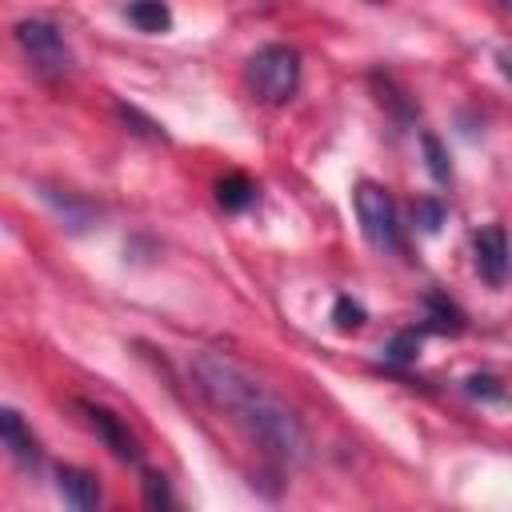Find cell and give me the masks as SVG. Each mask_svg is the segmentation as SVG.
<instances>
[{
	"label": "cell",
	"mask_w": 512,
	"mask_h": 512,
	"mask_svg": "<svg viewBox=\"0 0 512 512\" xmlns=\"http://www.w3.org/2000/svg\"><path fill=\"white\" fill-rule=\"evenodd\" d=\"M72 404H76V412L84 416V424L96 432V440H100L116 460L140 464V440L132 436V428H128L124 416H116L112 408H104V404H96V400H72Z\"/></svg>",
	"instance_id": "5"
},
{
	"label": "cell",
	"mask_w": 512,
	"mask_h": 512,
	"mask_svg": "<svg viewBox=\"0 0 512 512\" xmlns=\"http://www.w3.org/2000/svg\"><path fill=\"white\" fill-rule=\"evenodd\" d=\"M16 44L24 48V56L32 60V68L48 80H60L72 72V48L64 40V32L44 20V16H28L16 24Z\"/></svg>",
	"instance_id": "4"
},
{
	"label": "cell",
	"mask_w": 512,
	"mask_h": 512,
	"mask_svg": "<svg viewBox=\"0 0 512 512\" xmlns=\"http://www.w3.org/2000/svg\"><path fill=\"white\" fill-rule=\"evenodd\" d=\"M420 148H424V156H428L432 180H436V184H452V164H448V152H444L440 136H436V132H420Z\"/></svg>",
	"instance_id": "13"
},
{
	"label": "cell",
	"mask_w": 512,
	"mask_h": 512,
	"mask_svg": "<svg viewBox=\"0 0 512 512\" xmlns=\"http://www.w3.org/2000/svg\"><path fill=\"white\" fill-rule=\"evenodd\" d=\"M424 328L428 332H464V312L444 292H424Z\"/></svg>",
	"instance_id": "11"
},
{
	"label": "cell",
	"mask_w": 512,
	"mask_h": 512,
	"mask_svg": "<svg viewBox=\"0 0 512 512\" xmlns=\"http://www.w3.org/2000/svg\"><path fill=\"white\" fill-rule=\"evenodd\" d=\"M124 16H128V24H132L136 32H148V36L172 28V8H168V0H128V4H124Z\"/></svg>",
	"instance_id": "10"
},
{
	"label": "cell",
	"mask_w": 512,
	"mask_h": 512,
	"mask_svg": "<svg viewBox=\"0 0 512 512\" xmlns=\"http://www.w3.org/2000/svg\"><path fill=\"white\" fill-rule=\"evenodd\" d=\"M364 320H368V312H364L360 300L336 296V304H332V324H336L340 332H356V328H364Z\"/></svg>",
	"instance_id": "14"
},
{
	"label": "cell",
	"mask_w": 512,
	"mask_h": 512,
	"mask_svg": "<svg viewBox=\"0 0 512 512\" xmlns=\"http://www.w3.org/2000/svg\"><path fill=\"white\" fill-rule=\"evenodd\" d=\"M464 392L476 396V400H488V404H500V400H504V384H500V376H492V372H472V376L464 380Z\"/></svg>",
	"instance_id": "15"
},
{
	"label": "cell",
	"mask_w": 512,
	"mask_h": 512,
	"mask_svg": "<svg viewBox=\"0 0 512 512\" xmlns=\"http://www.w3.org/2000/svg\"><path fill=\"white\" fill-rule=\"evenodd\" d=\"M216 200H220L224 212H244V208L256 200V184H252V176H244V172H228V176H220V180H216Z\"/></svg>",
	"instance_id": "12"
},
{
	"label": "cell",
	"mask_w": 512,
	"mask_h": 512,
	"mask_svg": "<svg viewBox=\"0 0 512 512\" xmlns=\"http://www.w3.org/2000/svg\"><path fill=\"white\" fill-rule=\"evenodd\" d=\"M368 84H372L376 100L392 112V120H396V124H412V120H416V100L396 84V76H388V72H380V68H376V72L368 76Z\"/></svg>",
	"instance_id": "9"
},
{
	"label": "cell",
	"mask_w": 512,
	"mask_h": 512,
	"mask_svg": "<svg viewBox=\"0 0 512 512\" xmlns=\"http://www.w3.org/2000/svg\"><path fill=\"white\" fill-rule=\"evenodd\" d=\"M244 80L256 100L280 108L300 92V52L292 44H264L248 56Z\"/></svg>",
	"instance_id": "2"
},
{
	"label": "cell",
	"mask_w": 512,
	"mask_h": 512,
	"mask_svg": "<svg viewBox=\"0 0 512 512\" xmlns=\"http://www.w3.org/2000/svg\"><path fill=\"white\" fill-rule=\"evenodd\" d=\"M412 220L420 224V232H436L444 224V204L432 196H416L412 200Z\"/></svg>",
	"instance_id": "17"
},
{
	"label": "cell",
	"mask_w": 512,
	"mask_h": 512,
	"mask_svg": "<svg viewBox=\"0 0 512 512\" xmlns=\"http://www.w3.org/2000/svg\"><path fill=\"white\" fill-rule=\"evenodd\" d=\"M144 504L148 508H172L176 504V496H172V484H168V476H160V472H144Z\"/></svg>",
	"instance_id": "16"
},
{
	"label": "cell",
	"mask_w": 512,
	"mask_h": 512,
	"mask_svg": "<svg viewBox=\"0 0 512 512\" xmlns=\"http://www.w3.org/2000/svg\"><path fill=\"white\" fill-rule=\"evenodd\" d=\"M56 492H60L64 504H72L80 512H88V508L100 504V480H96V472L76 468V464H60L56 468Z\"/></svg>",
	"instance_id": "8"
},
{
	"label": "cell",
	"mask_w": 512,
	"mask_h": 512,
	"mask_svg": "<svg viewBox=\"0 0 512 512\" xmlns=\"http://www.w3.org/2000/svg\"><path fill=\"white\" fill-rule=\"evenodd\" d=\"M192 380L196 392L216 412H224L264 456L288 468L308 460V428L296 416V408H288V400L260 384L240 360L224 352H200L192 360Z\"/></svg>",
	"instance_id": "1"
},
{
	"label": "cell",
	"mask_w": 512,
	"mask_h": 512,
	"mask_svg": "<svg viewBox=\"0 0 512 512\" xmlns=\"http://www.w3.org/2000/svg\"><path fill=\"white\" fill-rule=\"evenodd\" d=\"M472 260L480 280H488L492 288H504L508 280V232L504 224H488L472 236Z\"/></svg>",
	"instance_id": "6"
},
{
	"label": "cell",
	"mask_w": 512,
	"mask_h": 512,
	"mask_svg": "<svg viewBox=\"0 0 512 512\" xmlns=\"http://www.w3.org/2000/svg\"><path fill=\"white\" fill-rule=\"evenodd\" d=\"M416 344H420V332H416V328H404V332L384 348V360H392V364H408V360L416 356Z\"/></svg>",
	"instance_id": "18"
},
{
	"label": "cell",
	"mask_w": 512,
	"mask_h": 512,
	"mask_svg": "<svg viewBox=\"0 0 512 512\" xmlns=\"http://www.w3.org/2000/svg\"><path fill=\"white\" fill-rule=\"evenodd\" d=\"M352 208H356V220H360V232L364 240L376 248V252H400L404 248V232H400V216H396V200L384 184L376 180H356L352 188Z\"/></svg>",
	"instance_id": "3"
},
{
	"label": "cell",
	"mask_w": 512,
	"mask_h": 512,
	"mask_svg": "<svg viewBox=\"0 0 512 512\" xmlns=\"http://www.w3.org/2000/svg\"><path fill=\"white\" fill-rule=\"evenodd\" d=\"M0 444H4L20 464H28V468L40 464V440L32 436L28 420H24L16 408H8V404H0Z\"/></svg>",
	"instance_id": "7"
}]
</instances>
